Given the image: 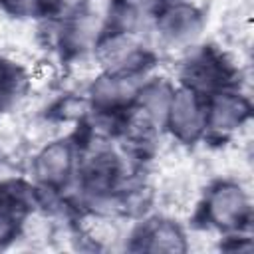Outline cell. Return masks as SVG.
Segmentation results:
<instances>
[{"instance_id": "cell-1", "label": "cell", "mask_w": 254, "mask_h": 254, "mask_svg": "<svg viewBox=\"0 0 254 254\" xmlns=\"http://www.w3.org/2000/svg\"><path fill=\"white\" fill-rule=\"evenodd\" d=\"M165 123L183 143H194L206 129V101L189 85L173 91Z\"/></svg>"}, {"instance_id": "cell-2", "label": "cell", "mask_w": 254, "mask_h": 254, "mask_svg": "<svg viewBox=\"0 0 254 254\" xmlns=\"http://www.w3.org/2000/svg\"><path fill=\"white\" fill-rule=\"evenodd\" d=\"M206 216L218 228L236 230L248 222L250 202L238 185L220 183L206 196Z\"/></svg>"}, {"instance_id": "cell-3", "label": "cell", "mask_w": 254, "mask_h": 254, "mask_svg": "<svg viewBox=\"0 0 254 254\" xmlns=\"http://www.w3.org/2000/svg\"><path fill=\"white\" fill-rule=\"evenodd\" d=\"M250 117V103L232 91H216L206 103V127L228 133Z\"/></svg>"}, {"instance_id": "cell-4", "label": "cell", "mask_w": 254, "mask_h": 254, "mask_svg": "<svg viewBox=\"0 0 254 254\" xmlns=\"http://www.w3.org/2000/svg\"><path fill=\"white\" fill-rule=\"evenodd\" d=\"M71 169H73V153L69 145L64 141H56L44 147L34 163V171L40 183L54 189L65 185L67 177L71 175Z\"/></svg>"}, {"instance_id": "cell-5", "label": "cell", "mask_w": 254, "mask_h": 254, "mask_svg": "<svg viewBox=\"0 0 254 254\" xmlns=\"http://www.w3.org/2000/svg\"><path fill=\"white\" fill-rule=\"evenodd\" d=\"M202 26L200 14L187 4H177L161 14L159 28L163 36L171 42H190L198 36Z\"/></svg>"}, {"instance_id": "cell-6", "label": "cell", "mask_w": 254, "mask_h": 254, "mask_svg": "<svg viewBox=\"0 0 254 254\" xmlns=\"http://www.w3.org/2000/svg\"><path fill=\"white\" fill-rule=\"evenodd\" d=\"M224 67L220 64V60H216L210 54H202L200 58H196L194 62L189 64L187 69V85L192 87L194 91H198L200 95L204 91H220L222 89V81H224Z\"/></svg>"}, {"instance_id": "cell-7", "label": "cell", "mask_w": 254, "mask_h": 254, "mask_svg": "<svg viewBox=\"0 0 254 254\" xmlns=\"http://www.w3.org/2000/svg\"><path fill=\"white\" fill-rule=\"evenodd\" d=\"M141 248L149 252H183L187 246L185 236L177 224L169 220H159L145 228Z\"/></svg>"}, {"instance_id": "cell-8", "label": "cell", "mask_w": 254, "mask_h": 254, "mask_svg": "<svg viewBox=\"0 0 254 254\" xmlns=\"http://www.w3.org/2000/svg\"><path fill=\"white\" fill-rule=\"evenodd\" d=\"M60 0H2L4 8L16 16H42L56 10Z\"/></svg>"}, {"instance_id": "cell-9", "label": "cell", "mask_w": 254, "mask_h": 254, "mask_svg": "<svg viewBox=\"0 0 254 254\" xmlns=\"http://www.w3.org/2000/svg\"><path fill=\"white\" fill-rule=\"evenodd\" d=\"M20 83V73L14 65L0 62V109L16 95Z\"/></svg>"}, {"instance_id": "cell-10", "label": "cell", "mask_w": 254, "mask_h": 254, "mask_svg": "<svg viewBox=\"0 0 254 254\" xmlns=\"http://www.w3.org/2000/svg\"><path fill=\"white\" fill-rule=\"evenodd\" d=\"M18 232V214L12 202H0V246L8 244Z\"/></svg>"}]
</instances>
